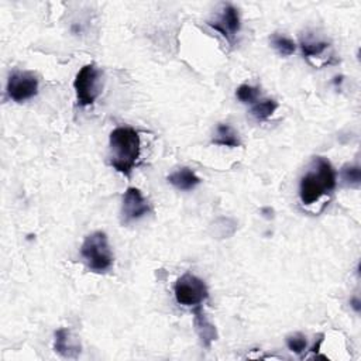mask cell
<instances>
[{"label": "cell", "instance_id": "5b68a950", "mask_svg": "<svg viewBox=\"0 0 361 361\" xmlns=\"http://www.w3.org/2000/svg\"><path fill=\"white\" fill-rule=\"evenodd\" d=\"M174 295L177 302L182 305V307L195 308L201 307L208 299L209 289L206 284L201 278H198L197 275L186 272L175 283Z\"/></svg>", "mask_w": 361, "mask_h": 361}, {"label": "cell", "instance_id": "3957f363", "mask_svg": "<svg viewBox=\"0 0 361 361\" xmlns=\"http://www.w3.org/2000/svg\"><path fill=\"white\" fill-rule=\"evenodd\" d=\"M80 257L92 272L102 274L112 268L115 257L107 234L103 232H95L87 236L80 245Z\"/></svg>", "mask_w": 361, "mask_h": 361}, {"label": "cell", "instance_id": "2e32d148", "mask_svg": "<svg viewBox=\"0 0 361 361\" xmlns=\"http://www.w3.org/2000/svg\"><path fill=\"white\" fill-rule=\"evenodd\" d=\"M329 47V43L326 41H319V40H302L300 41V48L302 52L307 58H312V57H318V55L323 54V51Z\"/></svg>", "mask_w": 361, "mask_h": 361}, {"label": "cell", "instance_id": "30bf717a", "mask_svg": "<svg viewBox=\"0 0 361 361\" xmlns=\"http://www.w3.org/2000/svg\"><path fill=\"white\" fill-rule=\"evenodd\" d=\"M193 322H195V330L201 339V343L205 349H210L212 343L217 339V331L215 325L208 319L202 307H195L192 311Z\"/></svg>", "mask_w": 361, "mask_h": 361}, {"label": "cell", "instance_id": "8992f818", "mask_svg": "<svg viewBox=\"0 0 361 361\" xmlns=\"http://www.w3.org/2000/svg\"><path fill=\"white\" fill-rule=\"evenodd\" d=\"M6 92L17 103L33 99L39 94V79L30 71H16L9 76Z\"/></svg>", "mask_w": 361, "mask_h": 361}, {"label": "cell", "instance_id": "8fae6325", "mask_svg": "<svg viewBox=\"0 0 361 361\" xmlns=\"http://www.w3.org/2000/svg\"><path fill=\"white\" fill-rule=\"evenodd\" d=\"M166 179L179 190H192L201 184V178L195 174V171L188 168V166H182V168L174 171Z\"/></svg>", "mask_w": 361, "mask_h": 361}, {"label": "cell", "instance_id": "277c9868", "mask_svg": "<svg viewBox=\"0 0 361 361\" xmlns=\"http://www.w3.org/2000/svg\"><path fill=\"white\" fill-rule=\"evenodd\" d=\"M74 89L79 106L85 107L96 102L102 94V72L95 64H87L79 69L74 80Z\"/></svg>", "mask_w": 361, "mask_h": 361}, {"label": "cell", "instance_id": "e0dca14e", "mask_svg": "<svg viewBox=\"0 0 361 361\" xmlns=\"http://www.w3.org/2000/svg\"><path fill=\"white\" fill-rule=\"evenodd\" d=\"M236 96L241 103H256L260 96V89L252 85H241L237 88Z\"/></svg>", "mask_w": 361, "mask_h": 361}, {"label": "cell", "instance_id": "ba28073f", "mask_svg": "<svg viewBox=\"0 0 361 361\" xmlns=\"http://www.w3.org/2000/svg\"><path fill=\"white\" fill-rule=\"evenodd\" d=\"M150 204L143 197L140 189L127 188L123 195L122 202V221L123 225H129L131 221L144 217L150 212Z\"/></svg>", "mask_w": 361, "mask_h": 361}, {"label": "cell", "instance_id": "7c38bea8", "mask_svg": "<svg viewBox=\"0 0 361 361\" xmlns=\"http://www.w3.org/2000/svg\"><path fill=\"white\" fill-rule=\"evenodd\" d=\"M212 143L216 146L230 147V149H237L241 146L239 133L230 124H225V123L217 124L215 135L212 138Z\"/></svg>", "mask_w": 361, "mask_h": 361}, {"label": "cell", "instance_id": "ffe728a7", "mask_svg": "<svg viewBox=\"0 0 361 361\" xmlns=\"http://www.w3.org/2000/svg\"><path fill=\"white\" fill-rule=\"evenodd\" d=\"M261 213H263V216H264L265 219H272V217H274V209L270 208V206L263 208V209H261Z\"/></svg>", "mask_w": 361, "mask_h": 361}, {"label": "cell", "instance_id": "ac0fdd59", "mask_svg": "<svg viewBox=\"0 0 361 361\" xmlns=\"http://www.w3.org/2000/svg\"><path fill=\"white\" fill-rule=\"evenodd\" d=\"M287 346L292 353L302 354L308 347L307 336L302 335V333H294V335H289L287 338Z\"/></svg>", "mask_w": 361, "mask_h": 361}, {"label": "cell", "instance_id": "7a4b0ae2", "mask_svg": "<svg viewBox=\"0 0 361 361\" xmlns=\"http://www.w3.org/2000/svg\"><path fill=\"white\" fill-rule=\"evenodd\" d=\"M336 188V173L329 160L316 157L312 170L299 184V198L303 205H314Z\"/></svg>", "mask_w": 361, "mask_h": 361}, {"label": "cell", "instance_id": "d6986e66", "mask_svg": "<svg viewBox=\"0 0 361 361\" xmlns=\"http://www.w3.org/2000/svg\"><path fill=\"white\" fill-rule=\"evenodd\" d=\"M350 305H351V308H353L355 312H360V311H361V302H360L358 298H351Z\"/></svg>", "mask_w": 361, "mask_h": 361}, {"label": "cell", "instance_id": "9c48e42d", "mask_svg": "<svg viewBox=\"0 0 361 361\" xmlns=\"http://www.w3.org/2000/svg\"><path fill=\"white\" fill-rule=\"evenodd\" d=\"M54 350L64 358H76L80 354V343L69 329L55 331Z\"/></svg>", "mask_w": 361, "mask_h": 361}, {"label": "cell", "instance_id": "9a60e30c", "mask_svg": "<svg viewBox=\"0 0 361 361\" xmlns=\"http://www.w3.org/2000/svg\"><path fill=\"white\" fill-rule=\"evenodd\" d=\"M340 177L342 181L344 182V185L351 186V188H358L360 182H361V170L358 165H344L342 171H340Z\"/></svg>", "mask_w": 361, "mask_h": 361}, {"label": "cell", "instance_id": "4fadbf2b", "mask_svg": "<svg viewBox=\"0 0 361 361\" xmlns=\"http://www.w3.org/2000/svg\"><path fill=\"white\" fill-rule=\"evenodd\" d=\"M276 109H278V103H276L274 99H265V100L257 102L252 107V115L259 122H265L275 113Z\"/></svg>", "mask_w": 361, "mask_h": 361}, {"label": "cell", "instance_id": "52a82bcc", "mask_svg": "<svg viewBox=\"0 0 361 361\" xmlns=\"http://www.w3.org/2000/svg\"><path fill=\"white\" fill-rule=\"evenodd\" d=\"M208 24L213 30L219 32L226 41L234 44L241 25L239 10L232 5H223L220 13L213 20H209Z\"/></svg>", "mask_w": 361, "mask_h": 361}, {"label": "cell", "instance_id": "5bb4252c", "mask_svg": "<svg viewBox=\"0 0 361 361\" xmlns=\"http://www.w3.org/2000/svg\"><path fill=\"white\" fill-rule=\"evenodd\" d=\"M271 45L274 47L276 52L283 55V57H289V55H292L296 50V44L294 43V40H291L289 37L281 36L278 33L271 36Z\"/></svg>", "mask_w": 361, "mask_h": 361}, {"label": "cell", "instance_id": "6da1fadb", "mask_svg": "<svg viewBox=\"0 0 361 361\" xmlns=\"http://www.w3.org/2000/svg\"><path fill=\"white\" fill-rule=\"evenodd\" d=\"M109 147L110 165L124 177H130L138 158H140V134L133 127H118L110 133Z\"/></svg>", "mask_w": 361, "mask_h": 361}]
</instances>
